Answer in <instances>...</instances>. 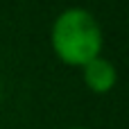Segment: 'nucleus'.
I'll return each instance as SVG.
<instances>
[{
  "label": "nucleus",
  "instance_id": "obj_1",
  "mask_svg": "<svg viewBox=\"0 0 129 129\" xmlns=\"http://www.w3.org/2000/svg\"><path fill=\"white\" fill-rule=\"evenodd\" d=\"M52 52L66 66H84L102 54V27L98 18L84 7L63 9L50 29Z\"/></svg>",
  "mask_w": 129,
  "mask_h": 129
},
{
  "label": "nucleus",
  "instance_id": "obj_2",
  "mask_svg": "<svg viewBox=\"0 0 129 129\" xmlns=\"http://www.w3.org/2000/svg\"><path fill=\"white\" fill-rule=\"evenodd\" d=\"M82 77H84L86 88L95 95H107L118 84V70H116L113 61L102 54L82 66Z\"/></svg>",
  "mask_w": 129,
  "mask_h": 129
},
{
  "label": "nucleus",
  "instance_id": "obj_3",
  "mask_svg": "<svg viewBox=\"0 0 129 129\" xmlns=\"http://www.w3.org/2000/svg\"><path fill=\"white\" fill-rule=\"evenodd\" d=\"M68 129H91V127H68Z\"/></svg>",
  "mask_w": 129,
  "mask_h": 129
}]
</instances>
